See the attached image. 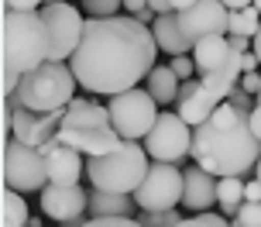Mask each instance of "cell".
Here are the masks:
<instances>
[{
	"label": "cell",
	"mask_w": 261,
	"mask_h": 227,
	"mask_svg": "<svg viewBox=\"0 0 261 227\" xmlns=\"http://www.w3.org/2000/svg\"><path fill=\"white\" fill-rule=\"evenodd\" d=\"M45 24H48V59L52 62H69L72 52L83 41V31H86V21L79 17V7L72 4H45L38 7Z\"/></svg>",
	"instance_id": "10"
},
{
	"label": "cell",
	"mask_w": 261,
	"mask_h": 227,
	"mask_svg": "<svg viewBox=\"0 0 261 227\" xmlns=\"http://www.w3.org/2000/svg\"><path fill=\"white\" fill-rule=\"evenodd\" d=\"M76 72L69 62H52V59H45L38 69H31L24 72L17 86H14V93L7 96L14 107H28V110H62L69 107L72 100H76Z\"/></svg>",
	"instance_id": "5"
},
{
	"label": "cell",
	"mask_w": 261,
	"mask_h": 227,
	"mask_svg": "<svg viewBox=\"0 0 261 227\" xmlns=\"http://www.w3.org/2000/svg\"><path fill=\"white\" fill-rule=\"evenodd\" d=\"M4 186L17 189V193H35V189L48 186V165H45V152L35 145H24L17 138L4 141Z\"/></svg>",
	"instance_id": "7"
},
{
	"label": "cell",
	"mask_w": 261,
	"mask_h": 227,
	"mask_svg": "<svg viewBox=\"0 0 261 227\" xmlns=\"http://www.w3.org/2000/svg\"><path fill=\"white\" fill-rule=\"evenodd\" d=\"M151 35L158 41V52L165 55H193V41L186 38L182 24H179V14L175 11H165L155 17V24H151Z\"/></svg>",
	"instance_id": "18"
},
{
	"label": "cell",
	"mask_w": 261,
	"mask_h": 227,
	"mask_svg": "<svg viewBox=\"0 0 261 227\" xmlns=\"http://www.w3.org/2000/svg\"><path fill=\"white\" fill-rule=\"evenodd\" d=\"M179 86H182V80L172 72V66H158L144 76V90L155 96L158 104H179Z\"/></svg>",
	"instance_id": "20"
},
{
	"label": "cell",
	"mask_w": 261,
	"mask_h": 227,
	"mask_svg": "<svg viewBox=\"0 0 261 227\" xmlns=\"http://www.w3.org/2000/svg\"><path fill=\"white\" fill-rule=\"evenodd\" d=\"M234 217L241 220V227H261V200H244Z\"/></svg>",
	"instance_id": "26"
},
{
	"label": "cell",
	"mask_w": 261,
	"mask_h": 227,
	"mask_svg": "<svg viewBox=\"0 0 261 227\" xmlns=\"http://www.w3.org/2000/svg\"><path fill=\"white\" fill-rule=\"evenodd\" d=\"M251 131H254V134H258V138H261V104H254V110H251Z\"/></svg>",
	"instance_id": "34"
},
{
	"label": "cell",
	"mask_w": 261,
	"mask_h": 227,
	"mask_svg": "<svg viewBox=\"0 0 261 227\" xmlns=\"http://www.w3.org/2000/svg\"><path fill=\"white\" fill-rule=\"evenodd\" d=\"M144 148L151 162H179L193 152V124H186L179 114H158L155 128L144 138Z\"/></svg>",
	"instance_id": "11"
},
{
	"label": "cell",
	"mask_w": 261,
	"mask_h": 227,
	"mask_svg": "<svg viewBox=\"0 0 261 227\" xmlns=\"http://www.w3.org/2000/svg\"><path fill=\"white\" fill-rule=\"evenodd\" d=\"M158 59V41L151 35V28L141 24L134 14L120 17H90L83 41L72 52L69 66L76 72V80L83 90L90 93H124L155 69Z\"/></svg>",
	"instance_id": "1"
},
{
	"label": "cell",
	"mask_w": 261,
	"mask_h": 227,
	"mask_svg": "<svg viewBox=\"0 0 261 227\" xmlns=\"http://www.w3.org/2000/svg\"><path fill=\"white\" fill-rule=\"evenodd\" d=\"M223 100L210 86H203V80H182V86H179V117L186 120V124H193V128H199L203 120H210V114L220 107Z\"/></svg>",
	"instance_id": "15"
},
{
	"label": "cell",
	"mask_w": 261,
	"mask_h": 227,
	"mask_svg": "<svg viewBox=\"0 0 261 227\" xmlns=\"http://www.w3.org/2000/svg\"><path fill=\"white\" fill-rule=\"evenodd\" d=\"M244 175H220L217 179V203H220V214H237L241 203H244Z\"/></svg>",
	"instance_id": "21"
},
{
	"label": "cell",
	"mask_w": 261,
	"mask_h": 227,
	"mask_svg": "<svg viewBox=\"0 0 261 227\" xmlns=\"http://www.w3.org/2000/svg\"><path fill=\"white\" fill-rule=\"evenodd\" d=\"M244 200H261V179H254V183L244 186Z\"/></svg>",
	"instance_id": "33"
},
{
	"label": "cell",
	"mask_w": 261,
	"mask_h": 227,
	"mask_svg": "<svg viewBox=\"0 0 261 227\" xmlns=\"http://www.w3.org/2000/svg\"><path fill=\"white\" fill-rule=\"evenodd\" d=\"M134 193H107L93 189L90 193V217H134Z\"/></svg>",
	"instance_id": "19"
},
{
	"label": "cell",
	"mask_w": 261,
	"mask_h": 227,
	"mask_svg": "<svg viewBox=\"0 0 261 227\" xmlns=\"http://www.w3.org/2000/svg\"><path fill=\"white\" fill-rule=\"evenodd\" d=\"M107 107H110V120H114L117 134L127 138V141L148 138V131L155 128V120H158V100L148 90H141V86H130L124 93H114Z\"/></svg>",
	"instance_id": "8"
},
{
	"label": "cell",
	"mask_w": 261,
	"mask_h": 227,
	"mask_svg": "<svg viewBox=\"0 0 261 227\" xmlns=\"http://www.w3.org/2000/svg\"><path fill=\"white\" fill-rule=\"evenodd\" d=\"M124 7H127L130 14H138V11H144V7H148V0H124Z\"/></svg>",
	"instance_id": "38"
},
{
	"label": "cell",
	"mask_w": 261,
	"mask_h": 227,
	"mask_svg": "<svg viewBox=\"0 0 261 227\" xmlns=\"http://www.w3.org/2000/svg\"><path fill=\"white\" fill-rule=\"evenodd\" d=\"M254 52H258V59H261V28H258V35H254Z\"/></svg>",
	"instance_id": "41"
},
{
	"label": "cell",
	"mask_w": 261,
	"mask_h": 227,
	"mask_svg": "<svg viewBox=\"0 0 261 227\" xmlns=\"http://www.w3.org/2000/svg\"><path fill=\"white\" fill-rule=\"evenodd\" d=\"M0 41H4L0 86H4V96H11L17 80L48 59V24H45L41 11H4Z\"/></svg>",
	"instance_id": "3"
},
{
	"label": "cell",
	"mask_w": 261,
	"mask_h": 227,
	"mask_svg": "<svg viewBox=\"0 0 261 227\" xmlns=\"http://www.w3.org/2000/svg\"><path fill=\"white\" fill-rule=\"evenodd\" d=\"M79 7L90 17H110V14H117L124 7V0H79Z\"/></svg>",
	"instance_id": "25"
},
{
	"label": "cell",
	"mask_w": 261,
	"mask_h": 227,
	"mask_svg": "<svg viewBox=\"0 0 261 227\" xmlns=\"http://www.w3.org/2000/svg\"><path fill=\"white\" fill-rule=\"evenodd\" d=\"M41 214L48 220H69V217H79V214H90V193L79 186V183H48L41 189Z\"/></svg>",
	"instance_id": "14"
},
{
	"label": "cell",
	"mask_w": 261,
	"mask_h": 227,
	"mask_svg": "<svg viewBox=\"0 0 261 227\" xmlns=\"http://www.w3.org/2000/svg\"><path fill=\"white\" fill-rule=\"evenodd\" d=\"M175 227H230V224H227L220 214H206V210H203V214H196V217H182Z\"/></svg>",
	"instance_id": "27"
},
{
	"label": "cell",
	"mask_w": 261,
	"mask_h": 227,
	"mask_svg": "<svg viewBox=\"0 0 261 227\" xmlns=\"http://www.w3.org/2000/svg\"><path fill=\"white\" fill-rule=\"evenodd\" d=\"M45 4H65V0H45Z\"/></svg>",
	"instance_id": "43"
},
{
	"label": "cell",
	"mask_w": 261,
	"mask_h": 227,
	"mask_svg": "<svg viewBox=\"0 0 261 227\" xmlns=\"http://www.w3.org/2000/svg\"><path fill=\"white\" fill-rule=\"evenodd\" d=\"M83 227H144V224L134 217H90Z\"/></svg>",
	"instance_id": "29"
},
{
	"label": "cell",
	"mask_w": 261,
	"mask_h": 227,
	"mask_svg": "<svg viewBox=\"0 0 261 227\" xmlns=\"http://www.w3.org/2000/svg\"><path fill=\"white\" fill-rule=\"evenodd\" d=\"M223 4H227V7H230V11H241V7H251V4H254V0H223Z\"/></svg>",
	"instance_id": "39"
},
{
	"label": "cell",
	"mask_w": 261,
	"mask_h": 227,
	"mask_svg": "<svg viewBox=\"0 0 261 227\" xmlns=\"http://www.w3.org/2000/svg\"><path fill=\"white\" fill-rule=\"evenodd\" d=\"M189 4H196V0H172V11H186Z\"/></svg>",
	"instance_id": "40"
},
{
	"label": "cell",
	"mask_w": 261,
	"mask_h": 227,
	"mask_svg": "<svg viewBox=\"0 0 261 227\" xmlns=\"http://www.w3.org/2000/svg\"><path fill=\"white\" fill-rule=\"evenodd\" d=\"M28 220L31 217H28L24 193L4 186V227H28Z\"/></svg>",
	"instance_id": "22"
},
{
	"label": "cell",
	"mask_w": 261,
	"mask_h": 227,
	"mask_svg": "<svg viewBox=\"0 0 261 227\" xmlns=\"http://www.w3.org/2000/svg\"><path fill=\"white\" fill-rule=\"evenodd\" d=\"M175 14H179V24H182L186 38L193 45L206 35H227L230 31V7L223 0H196L186 11H175Z\"/></svg>",
	"instance_id": "12"
},
{
	"label": "cell",
	"mask_w": 261,
	"mask_h": 227,
	"mask_svg": "<svg viewBox=\"0 0 261 227\" xmlns=\"http://www.w3.org/2000/svg\"><path fill=\"white\" fill-rule=\"evenodd\" d=\"M217 179L220 175L206 172L203 165H189L186 169V193H182V207L193 214H203L217 203Z\"/></svg>",
	"instance_id": "17"
},
{
	"label": "cell",
	"mask_w": 261,
	"mask_h": 227,
	"mask_svg": "<svg viewBox=\"0 0 261 227\" xmlns=\"http://www.w3.org/2000/svg\"><path fill=\"white\" fill-rule=\"evenodd\" d=\"M254 172H258V179H261V159H258V165H254Z\"/></svg>",
	"instance_id": "42"
},
{
	"label": "cell",
	"mask_w": 261,
	"mask_h": 227,
	"mask_svg": "<svg viewBox=\"0 0 261 227\" xmlns=\"http://www.w3.org/2000/svg\"><path fill=\"white\" fill-rule=\"evenodd\" d=\"M90 220V214H79V217H69V220H62V227H83Z\"/></svg>",
	"instance_id": "37"
},
{
	"label": "cell",
	"mask_w": 261,
	"mask_h": 227,
	"mask_svg": "<svg viewBox=\"0 0 261 227\" xmlns=\"http://www.w3.org/2000/svg\"><path fill=\"white\" fill-rule=\"evenodd\" d=\"M227 104H234L237 110H244V114H251L258 100H254V93H248V90H241V86H234V90H230V96H227Z\"/></svg>",
	"instance_id": "30"
},
{
	"label": "cell",
	"mask_w": 261,
	"mask_h": 227,
	"mask_svg": "<svg viewBox=\"0 0 261 227\" xmlns=\"http://www.w3.org/2000/svg\"><path fill=\"white\" fill-rule=\"evenodd\" d=\"M241 55L244 52H237L234 45L227 41V35H206V38H199L193 45V59H196L199 76H206V72H227V76H234L241 83V76H244Z\"/></svg>",
	"instance_id": "13"
},
{
	"label": "cell",
	"mask_w": 261,
	"mask_h": 227,
	"mask_svg": "<svg viewBox=\"0 0 261 227\" xmlns=\"http://www.w3.org/2000/svg\"><path fill=\"white\" fill-rule=\"evenodd\" d=\"M45 0H4V11H38Z\"/></svg>",
	"instance_id": "31"
},
{
	"label": "cell",
	"mask_w": 261,
	"mask_h": 227,
	"mask_svg": "<svg viewBox=\"0 0 261 227\" xmlns=\"http://www.w3.org/2000/svg\"><path fill=\"white\" fill-rule=\"evenodd\" d=\"M237 86H241V90H248V93H254V96H258V90H261V72H258V69H254V72H244Z\"/></svg>",
	"instance_id": "32"
},
{
	"label": "cell",
	"mask_w": 261,
	"mask_h": 227,
	"mask_svg": "<svg viewBox=\"0 0 261 227\" xmlns=\"http://www.w3.org/2000/svg\"><path fill=\"white\" fill-rule=\"evenodd\" d=\"M172 72H175V76H179V80H193L196 72H199V69H196V59L193 55H172Z\"/></svg>",
	"instance_id": "28"
},
{
	"label": "cell",
	"mask_w": 261,
	"mask_h": 227,
	"mask_svg": "<svg viewBox=\"0 0 261 227\" xmlns=\"http://www.w3.org/2000/svg\"><path fill=\"white\" fill-rule=\"evenodd\" d=\"M138 220H141L144 227H175L182 220V214H179V210H144Z\"/></svg>",
	"instance_id": "24"
},
{
	"label": "cell",
	"mask_w": 261,
	"mask_h": 227,
	"mask_svg": "<svg viewBox=\"0 0 261 227\" xmlns=\"http://www.w3.org/2000/svg\"><path fill=\"white\" fill-rule=\"evenodd\" d=\"M55 138L62 145H72L76 152H83L86 159L107 155V152H114L120 145V134L114 128V120H110V107L93 104V100H72Z\"/></svg>",
	"instance_id": "4"
},
{
	"label": "cell",
	"mask_w": 261,
	"mask_h": 227,
	"mask_svg": "<svg viewBox=\"0 0 261 227\" xmlns=\"http://www.w3.org/2000/svg\"><path fill=\"white\" fill-rule=\"evenodd\" d=\"M254 7H258V11H261V0H254Z\"/></svg>",
	"instance_id": "44"
},
{
	"label": "cell",
	"mask_w": 261,
	"mask_h": 227,
	"mask_svg": "<svg viewBox=\"0 0 261 227\" xmlns=\"http://www.w3.org/2000/svg\"><path fill=\"white\" fill-rule=\"evenodd\" d=\"M261 28V11L251 4V7H241V11H230V31L227 35H244V38H254Z\"/></svg>",
	"instance_id": "23"
},
{
	"label": "cell",
	"mask_w": 261,
	"mask_h": 227,
	"mask_svg": "<svg viewBox=\"0 0 261 227\" xmlns=\"http://www.w3.org/2000/svg\"><path fill=\"white\" fill-rule=\"evenodd\" d=\"M151 165L148 148H141L138 141L120 138V145L107 155H93L86 159V179L93 189H107V193H134L144 183Z\"/></svg>",
	"instance_id": "6"
},
{
	"label": "cell",
	"mask_w": 261,
	"mask_h": 227,
	"mask_svg": "<svg viewBox=\"0 0 261 227\" xmlns=\"http://www.w3.org/2000/svg\"><path fill=\"white\" fill-rule=\"evenodd\" d=\"M186 193V172L175 162H151L144 183L134 189L138 210H175Z\"/></svg>",
	"instance_id": "9"
},
{
	"label": "cell",
	"mask_w": 261,
	"mask_h": 227,
	"mask_svg": "<svg viewBox=\"0 0 261 227\" xmlns=\"http://www.w3.org/2000/svg\"><path fill=\"white\" fill-rule=\"evenodd\" d=\"M45 152V165H48V183H79V172H86V162L79 159L83 152H76L72 145H62V141H52V145L41 148Z\"/></svg>",
	"instance_id": "16"
},
{
	"label": "cell",
	"mask_w": 261,
	"mask_h": 227,
	"mask_svg": "<svg viewBox=\"0 0 261 227\" xmlns=\"http://www.w3.org/2000/svg\"><path fill=\"white\" fill-rule=\"evenodd\" d=\"M251 114L223 100L199 128H193L189 159L213 175H248L261 159V138L251 131Z\"/></svg>",
	"instance_id": "2"
},
{
	"label": "cell",
	"mask_w": 261,
	"mask_h": 227,
	"mask_svg": "<svg viewBox=\"0 0 261 227\" xmlns=\"http://www.w3.org/2000/svg\"><path fill=\"white\" fill-rule=\"evenodd\" d=\"M134 17H138L141 24H148V28H151V24H155V17H158V14L151 11V7H144V11H138V14H134Z\"/></svg>",
	"instance_id": "35"
},
{
	"label": "cell",
	"mask_w": 261,
	"mask_h": 227,
	"mask_svg": "<svg viewBox=\"0 0 261 227\" xmlns=\"http://www.w3.org/2000/svg\"><path fill=\"white\" fill-rule=\"evenodd\" d=\"M254 100H258V104H261V90H258V96H254Z\"/></svg>",
	"instance_id": "45"
},
{
	"label": "cell",
	"mask_w": 261,
	"mask_h": 227,
	"mask_svg": "<svg viewBox=\"0 0 261 227\" xmlns=\"http://www.w3.org/2000/svg\"><path fill=\"white\" fill-rule=\"evenodd\" d=\"M148 7L155 14H165V11H172V0H148Z\"/></svg>",
	"instance_id": "36"
}]
</instances>
